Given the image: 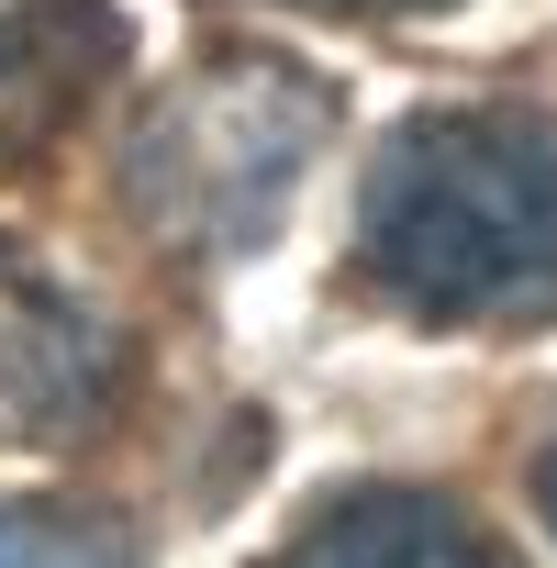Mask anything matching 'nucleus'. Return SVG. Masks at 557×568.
<instances>
[{"label": "nucleus", "instance_id": "obj_1", "mask_svg": "<svg viewBox=\"0 0 557 568\" xmlns=\"http://www.w3.org/2000/svg\"><path fill=\"white\" fill-rule=\"evenodd\" d=\"M357 278L457 335H524L557 313V112L446 101L413 112L357 179Z\"/></svg>", "mask_w": 557, "mask_h": 568}, {"label": "nucleus", "instance_id": "obj_2", "mask_svg": "<svg viewBox=\"0 0 557 568\" xmlns=\"http://www.w3.org/2000/svg\"><path fill=\"white\" fill-rule=\"evenodd\" d=\"M313 145H324V79L278 68V57H212L190 90H168L134 123L123 201L201 256H245L291 212V179Z\"/></svg>", "mask_w": 557, "mask_h": 568}, {"label": "nucleus", "instance_id": "obj_3", "mask_svg": "<svg viewBox=\"0 0 557 568\" xmlns=\"http://www.w3.org/2000/svg\"><path fill=\"white\" fill-rule=\"evenodd\" d=\"M123 68H134V34H123L112 0H34V12H0V179H23Z\"/></svg>", "mask_w": 557, "mask_h": 568}, {"label": "nucleus", "instance_id": "obj_4", "mask_svg": "<svg viewBox=\"0 0 557 568\" xmlns=\"http://www.w3.org/2000/svg\"><path fill=\"white\" fill-rule=\"evenodd\" d=\"M267 568H513L502 535L446 501V490H413V479H357L335 490L291 546H278Z\"/></svg>", "mask_w": 557, "mask_h": 568}, {"label": "nucleus", "instance_id": "obj_5", "mask_svg": "<svg viewBox=\"0 0 557 568\" xmlns=\"http://www.w3.org/2000/svg\"><path fill=\"white\" fill-rule=\"evenodd\" d=\"M0 390H12V424H34V435L90 424V402L112 390L101 324L68 291H45L34 267H12V256H0Z\"/></svg>", "mask_w": 557, "mask_h": 568}, {"label": "nucleus", "instance_id": "obj_6", "mask_svg": "<svg viewBox=\"0 0 557 568\" xmlns=\"http://www.w3.org/2000/svg\"><path fill=\"white\" fill-rule=\"evenodd\" d=\"M0 568H145L123 524L79 501H0Z\"/></svg>", "mask_w": 557, "mask_h": 568}, {"label": "nucleus", "instance_id": "obj_7", "mask_svg": "<svg viewBox=\"0 0 557 568\" xmlns=\"http://www.w3.org/2000/svg\"><path fill=\"white\" fill-rule=\"evenodd\" d=\"M302 12H357V23H391V12H446V0H302Z\"/></svg>", "mask_w": 557, "mask_h": 568}, {"label": "nucleus", "instance_id": "obj_8", "mask_svg": "<svg viewBox=\"0 0 557 568\" xmlns=\"http://www.w3.org/2000/svg\"><path fill=\"white\" fill-rule=\"evenodd\" d=\"M535 501H546V535H557V446H546V468H535Z\"/></svg>", "mask_w": 557, "mask_h": 568}]
</instances>
